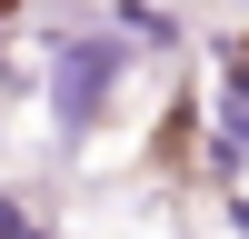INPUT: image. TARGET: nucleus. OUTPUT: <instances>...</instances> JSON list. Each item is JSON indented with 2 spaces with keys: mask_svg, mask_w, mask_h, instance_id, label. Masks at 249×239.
Instances as JSON below:
<instances>
[{
  "mask_svg": "<svg viewBox=\"0 0 249 239\" xmlns=\"http://www.w3.org/2000/svg\"><path fill=\"white\" fill-rule=\"evenodd\" d=\"M40 50H50V70H40V100H50V139L60 150H80V139L100 130V120H110V100H120V80H130V40L110 30V20H80V30H50L40 40Z\"/></svg>",
  "mask_w": 249,
  "mask_h": 239,
  "instance_id": "f257e3e1",
  "label": "nucleus"
},
{
  "mask_svg": "<svg viewBox=\"0 0 249 239\" xmlns=\"http://www.w3.org/2000/svg\"><path fill=\"white\" fill-rule=\"evenodd\" d=\"M230 229H239V239H249V189H239V199H230Z\"/></svg>",
  "mask_w": 249,
  "mask_h": 239,
  "instance_id": "20e7f679",
  "label": "nucleus"
},
{
  "mask_svg": "<svg viewBox=\"0 0 249 239\" xmlns=\"http://www.w3.org/2000/svg\"><path fill=\"white\" fill-rule=\"evenodd\" d=\"M110 30L130 40V50H179V20L160 10V0H110Z\"/></svg>",
  "mask_w": 249,
  "mask_h": 239,
  "instance_id": "7ed1b4c3",
  "label": "nucleus"
},
{
  "mask_svg": "<svg viewBox=\"0 0 249 239\" xmlns=\"http://www.w3.org/2000/svg\"><path fill=\"white\" fill-rule=\"evenodd\" d=\"M249 150V40L219 50V170H239Z\"/></svg>",
  "mask_w": 249,
  "mask_h": 239,
  "instance_id": "f03ea898",
  "label": "nucleus"
}]
</instances>
